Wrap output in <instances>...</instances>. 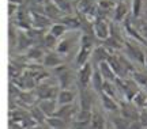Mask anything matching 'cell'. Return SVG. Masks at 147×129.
<instances>
[{"label":"cell","mask_w":147,"mask_h":129,"mask_svg":"<svg viewBox=\"0 0 147 129\" xmlns=\"http://www.w3.org/2000/svg\"><path fill=\"white\" fill-rule=\"evenodd\" d=\"M110 53L108 52V48L105 45H102V46H95L93 49V53H91V57H93V62L94 64H100L102 61H106L108 58H109Z\"/></svg>","instance_id":"e0dca14e"},{"label":"cell","mask_w":147,"mask_h":129,"mask_svg":"<svg viewBox=\"0 0 147 129\" xmlns=\"http://www.w3.org/2000/svg\"><path fill=\"white\" fill-rule=\"evenodd\" d=\"M129 129H144V126H143L142 122H140V121L138 120V121H131Z\"/></svg>","instance_id":"7bdbcfd3"},{"label":"cell","mask_w":147,"mask_h":129,"mask_svg":"<svg viewBox=\"0 0 147 129\" xmlns=\"http://www.w3.org/2000/svg\"><path fill=\"white\" fill-rule=\"evenodd\" d=\"M97 67L100 68L101 75L104 76V79H105V80H109V82H115L116 79H117V75H116L115 71L112 69V67L109 65V62H108V61L100 62V64H98Z\"/></svg>","instance_id":"d6986e66"},{"label":"cell","mask_w":147,"mask_h":129,"mask_svg":"<svg viewBox=\"0 0 147 129\" xmlns=\"http://www.w3.org/2000/svg\"><path fill=\"white\" fill-rule=\"evenodd\" d=\"M76 114H78V112L74 106V103H68V105H59V109L55 116H57L60 118H63L64 121L69 122L76 117Z\"/></svg>","instance_id":"ba28073f"},{"label":"cell","mask_w":147,"mask_h":129,"mask_svg":"<svg viewBox=\"0 0 147 129\" xmlns=\"http://www.w3.org/2000/svg\"><path fill=\"white\" fill-rule=\"evenodd\" d=\"M93 49H94V48H89V46L80 45L78 53H76V56H75V64H76L79 68L82 67V65H84L86 62H89V58L91 57Z\"/></svg>","instance_id":"5bb4252c"},{"label":"cell","mask_w":147,"mask_h":129,"mask_svg":"<svg viewBox=\"0 0 147 129\" xmlns=\"http://www.w3.org/2000/svg\"><path fill=\"white\" fill-rule=\"evenodd\" d=\"M112 124H113L115 129H129L131 121L128 118H125V117H123L121 114H119V116H115L112 118Z\"/></svg>","instance_id":"f546056e"},{"label":"cell","mask_w":147,"mask_h":129,"mask_svg":"<svg viewBox=\"0 0 147 129\" xmlns=\"http://www.w3.org/2000/svg\"><path fill=\"white\" fill-rule=\"evenodd\" d=\"M104 84H105V79L104 76L101 75V71L100 68L95 65L94 68V72H93V76H91V86L94 88L95 93H102V90H104Z\"/></svg>","instance_id":"ac0fdd59"},{"label":"cell","mask_w":147,"mask_h":129,"mask_svg":"<svg viewBox=\"0 0 147 129\" xmlns=\"http://www.w3.org/2000/svg\"><path fill=\"white\" fill-rule=\"evenodd\" d=\"M144 65L147 67V52H146V58H144Z\"/></svg>","instance_id":"bcb514c9"},{"label":"cell","mask_w":147,"mask_h":129,"mask_svg":"<svg viewBox=\"0 0 147 129\" xmlns=\"http://www.w3.org/2000/svg\"><path fill=\"white\" fill-rule=\"evenodd\" d=\"M72 45H74V38H72V36H71V37H68V38H64L61 41H59L56 52L60 53V54H65V53H68V52L71 50Z\"/></svg>","instance_id":"4316f807"},{"label":"cell","mask_w":147,"mask_h":129,"mask_svg":"<svg viewBox=\"0 0 147 129\" xmlns=\"http://www.w3.org/2000/svg\"><path fill=\"white\" fill-rule=\"evenodd\" d=\"M132 102L136 105L139 109H144L146 108V103H147V94L144 91H139V93L134 97Z\"/></svg>","instance_id":"e575fe53"},{"label":"cell","mask_w":147,"mask_h":129,"mask_svg":"<svg viewBox=\"0 0 147 129\" xmlns=\"http://www.w3.org/2000/svg\"><path fill=\"white\" fill-rule=\"evenodd\" d=\"M29 113H30V116H32L33 118L36 120L38 124H42V122H47V116H45V113L42 112L41 109H40V106L38 105H33L32 108H30V110H29Z\"/></svg>","instance_id":"f1b7e54d"},{"label":"cell","mask_w":147,"mask_h":129,"mask_svg":"<svg viewBox=\"0 0 147 129\" xmlns=\"http://www.w3.org/2000/svg\"><path fill=\"white\" fill-rule=\"evenodd\" d=\"M79 105L80 109L84 110H91L93 108V95L90 93V90H87V87H80V93H79Z\"/></svg>","instance_id":"9a60e30c"},{"label":"cell","mask_w":147,"mask_h":129,"mask_svg":"<svg viewBox=\"0 0 147 129\" xmlns=\"http://www.w3.org/2000/svg\"><path fill=\"white\" fill-rule=\"evenodd\" d=\"M33 40L30 38V36L27 33H19L18 36V42H16V48L19 52H23V50H29L30 48L33 46Z\"/></svg>","instance_id":"ffe728a7"},{"label":"cell","mask_w":147,"mask_h":129,"mask_svg":"<svg viewBox=\"0 0 147 129\" xmlns=\"http://www.w3.org/2000/svg\"><path fill=\"white\" fill-rule=\"evenodd\" d=\"M117 90H119V88L116 87L115 82L105 80V84H104V90H102V93L108 94V95L113 97V98H117Z\"/></svg>","instance_id":"d590c367"},{"label":"cell","mask_w":147,"mask_h":129,"mask_svg":"<svg viewBox=\"0 0 147 129\" xmlns=\"http://www.w3.org/2000/svg\"><path fill=\"white\" fill-rule=\"evenodd\" d=\"M91 117H93V112L91 110H84V109H80L76 114L75 120L76 121H91Z\"/></svg>","instance_id":"f35d334b"},{"label":"cell","mask_w":147,"mask_h":129,"mask_svg":"<svg viewBox=\"0 0 147 129\" xmlns=\"http://www.w3.org/2000/svg\"><path fill=\"white\" fill-rule=\"evenodd\" d=\"M60 22L67 26V27H68V30H76V29H79V27H80V25H82L78 18L71 16V15H64L63 18L60 19Z\"/></svg>","instance_id":"4dcf8cb0"},{"label":"cell","mask_w":147,"mask_h":129,"mask_svg":"<svg viewBox=\"0 0 147 129\" xmlns=\"http://www.w3.org/2000/svg\"><path fill=\"white\" fill-rule=\"evenodd\" d=\"M106 61L109 62V65L112 67V69L115 71V73L117 75V77H127L129 73L127 71L124 65H123V62L120 60V56H116V54H110L109 58L106 60Z\"/></svg>","instance_id":"9c48e42d"},{"label":"cell","mask_w":147,"mask_h":129,"mask_svg":"<svg viewBox=\"0 0 147 129\" xmlns=\"http://www.w3.org/2000/svg\"><path fill=\"white\" fill-rule=\"evenodd\" d=\"M119 113H120L123 117L128 118L129 121H138V120H139V116H140V109L138 108L132 101L125 99L124 102L120 103V112H119Z\"/></svg>","instance_id":"7a4b0ae2"},{"label":"cell","mask_w":147,"mask_h":129,"mask_svg":"<svg viewBox=\"0 0 147 129\" xmlns=\"http://www.w3.org/2000/svg\"><path fill=\"white\" fill-rule=\"evenodd\" d=\"M91 126L93 129H106V120L98 112H93V117H91Z\"/></svg>","instance_id":"484cf974"},{"label":"cell","mask_w":147,"mask_h":129,"mask_svg":"<svg viewBox=\"0 0 147 129\" xmlns=\"http://www.w3.org/2000/svg\"><path fill=\"white\" fill-rule=\"evenodd\" d=\"M11 82L15 83L22 91H32L33 88H36L37 80L30 75V73H27L26 71H25L22 76H19L18 79H15V80H11Z\"/></svg>","instance_id":"8992f818"},{"label":"cell","mask_w":147,"mask_h":129,"mask_svg":"<svg viewBox=\"0 0 147 129\" xmlns=\"http://www.w3.org/2000/svg\"><path fill=\"white\" fill-rule=\"evenodd\" d=\"M56 5H57L60 11L63 12L64 15H69L72 12V4H71V0H53Z\"/></svg>","instance_id":"d6a6232c"},{"label":"cell","mask_w":147,"mask_h":129,"mask_svg":"<svg viewBox=\"0 0 147 129\" xmlns=\"http://www.w3.org/2000/svg\"><path fill=\"white\" fill-rule=\"evenodd\" d=\"M42 42H44V46L48 49H56L59 45V38L53 36L52 33H47L42 37Z\"/></svg>","instance_id":"1f68e13d"},{"label":"cell","mask_w":147,"mask_h":129,"mask_svg":"<svg viewBox=\"0 0 147 129\" xmlns=\"http://www.w3.org/2000/svg\"><path fill=\"white\" fill-rule=\"evenodd\" d=\"M25 64H21V62H18L14 60V62L11 61L10 65H8V75H10L11 80H15V79H18L19 76H22L23 75V72H25V67H23Z\"/></svg>","instance_id":"44dd1931"},{"label":"cell","mask_w":147,"mask_h":129,"mask_svg":"<svg viewBox=\"0 0 147 129\" xmlns=\"http://www.w3.org/2000/svg\"><path fill=\"white\" fill-rule=\"evenodd\" d=\"M124 48H125V53L131 57L134 61L139 62V64H144L146 53L138 46L135 42H125V44H124Z\"/></svg>","instance_id":"277c9868"},{"label":"cell","mask_w":147,"mask_h":129,"mask_svg":"<svg viewBox=\"0 0 147 129\" xmlns=\"http://www.w3.org/2000/svg\"><path fill=\"white\" fill-rule=\"evenodd\" d=\"M72 129H93L90 121H74Z\"/></svg>","instance_id":"60d3db41"},{"label":"cell","mask_w":147,"mask_h":129,"mask_svg":"<svg viewBox=\"0 0 147 129\" xmlns=\"http://www.w3.org/2000/svg\"><path fill=\"white\" fill-rule=\"evenodd\" d=\"M34 1H36V3H40V4H47L49 0H34Z\"/></svg>","instance_id":"f6af8a7d"},{"label":"cell","mask_w":147,"mask_h":129,"mask_svg":"<svg viewBox=\"0 0 147 129\" xmlns=\"http://www.w3.org/2000/svg\"><path fill=\"white\" fill-rule=\"evenodd\" d=\"M101 102H102V106L105 110L110 112V113H117V112H120V103L116 101V98L113 97H110L108 94L105 93H101Z\"/></svg>","instance_id":"7c38bea8"},{"label":"cell","mask_w":147,"mask_h":129,"mask_svg":"<svg viewBox=\"0 0 147 129\" xmlns=\"http://www.w3.org/2000/svg\"><path fill=\"white\" fill-rule=\"evenodd\" d=\"M18 36L19 33H16V29L12 27V25H10V29H8V42H10V50H12V46H16V42H18Z\"/></svg>","instance_id":"74e56055"},{"label":"cell","mask_w":147,"mask_h":129,"mask_svg":"<svg viewBox=\"0 0 147 129\" xmlns=\"http://www.w3.org/2000/svg\"><path fill=\"white\" fill-rule=\"evenodd\" d=\"M36 94H33L32 91H22L21 97H19V102L25 103V105H30V106H33L34 103H36Z\"/></svg>","instance_id":"836d02e7"},{"label":"cell","mask_w":147,"mask_h":129,"mask_svg":"<svg viewBox=\"0 0 147 129\" xmlns=\"http://www.w3.org/2000/svg\"><path fill=\"white\" fill-rule=\"evenodd\" d=\"M127 14H128V8L127 5L123 3V1H119L117 4L115 5V15H113V21L116 23H120L127 18Z\"/></svg>","instance_id":"7402d4cb"},{"label":"cell","mask_w":147,"mask_h":129,"mask_svg":"<svg viewBox=\"0 0 147 129\" xmlns=\"http://www.w3.org/2000/svg\"><path fill=\"white\" fill-rule=\"evenodd\" d=\"M55 72L57 73V80H59V86L61 88H68L69 84H71V80H72V76H71V71L65 65H59V67L55 68Z\"/></svg>","instance_id":"52a82bcc"},{"label":"cell","mask_w":147,"mask_h":129,"mask_svg":"<svg viewBox=\"0 0 147 129\" xmlns=\"http://www.w3.org/2000/svg\"><path fill=\"white\" fill-rule=\"evenodd\" d=\"M93 31H94L95 37L98 40L105 41L110 37V26L108 25V22L104 18H97L95 22H93Z\"/></svg>","instance_id":"3957f363"},{"label":"cell","mask_w":147,"mask_h":129,"mask_svg":"<svg viewBox=\"0 0 147 129\" xmlns=\"http://www.w3.org/2000/svg\"><path fill=\"white\" fill-rule=\"evenodd\" d=\"M44 14H45L51 21H52V19H59V21H60V19L63 18V16H61L63 12L60 11V8L56 5V3H55L53 0L52 1L49 0L47 4H44Z\"/></svg>","instance_id":"2e32d148"},{"label":"cell","mask_w":147,"mask_h":129,"mask_svg":"<svg viewBox=\"0 0 147 129\" xmlns=\"http://www.w3.org/2000/svg\"><path fill=\"white\" fill-rule=\"evenodd\" d=\"M131 75H132V79H134L139 86H143V87H144L147 84V73L140 72V71H134Z\"/></svg>","instance_id":"8d00e7d4"},{"label":"cell","mask_w":147,"mask_h":129,"mask_svg":"<svg viewBox=\"0 0 147 129\" xmlns=\"http://www.w3.org/2000/svg\"><path fill=\"white\" fill-rule=\"evenodd\" d=\"M30 129H52V128H51L47 122H42V124H38V122H37V124L34 125V126H32Z\"/></svg>","instance_id":"ee69618b"},{"label":"cell","mask_w":147,"mask_h":129,"mask_svg":"<svg viewBox=\"0 0 147 129\" xmlns=\"http://www.w3.org/2000/svg\"><path fill=\"white\" fill-rule=\"evenodd\" d=\"M74 99H75L74 91L68 90V88H61V90H60L59 97H57L59 105H68V103H72Z\"/></svg>","instance_id":"cb8c5ba5"},{"label":"cell","mask_w":147,"mask_h":129,"mask_svg":"<svg viewBox=\"0 0 147 129\" xmlns=\"http://www.w3.org/2000/svg\"><path fill=\"white\" fill-rule=\"evenodd\" d=\"M47 124L49 125L52 129H67V126H68V122H67V121H64L63 118L57 117V116L48 117Z\"/></svg>","instance_id":"d4e9b609"},{"label":"cell","mask_w":147,"mask_h":129,"mask_svg":"<svg viewBox=\"0 0 147 129\" xmlns=\"http://www.w3.org/2000/svg\"><path fill=\"white\" fill-rule=\"evenodd\" d=\"M67 30H68V27L64 25V23H61L60 21L56 22V23H53V25L49 27V33H52L53 36L57 37L59 40L67 33Z\"/></svg>","instance_id":"83f0119b"},{"label":"cell","mask_w":147,"mask_h":129,"mask_svg":"<svg viewBox=\"0 0 147 129\" xmlns=\"http://www.w3.org/2000/svg\"><path fill=\"white\" fill-rule=\"evenodd\" d=\"M144 88H146V91H147V84H146V86H144Z\"/></svg>","instance_id":"7dc6e473"},{"label":"cell","mask_w":147,"mask_h":129,"mask_svg":"<svg viewBox=\"0 0 147 129\" xmlns=\"http://www.w3.org/2000/svg\"><path fill=\"white\" fill-rule=\"evenodd\" d=\"M94 72V68H93V62H86L84 65L79 68L78 71V80L80 83L82 87H87L89 83H91V76Z\"/></svg>","instance_id":"5b68a950"},{"label":"cell","mask_w":147,"mask_h":129,"mask_svg":"<svg viewBox=\"0 0 147 129\" xmlns=\"http://www.w3.org/2000/svg\"><path fill=\"white\" fill-rule=\"evenodd\" d=\"M38 106L47 117H52L57 112L59 102L57 99H42V101H38Z\"/></svg>","instance_id":"30bf717a"},{"label":"cell","mask_w":147,"mask_h":129,"mask_svg":"<svg viewBox=\"0 0 147 129\" xmlns=\"http://www.w3.org/2000/svg\"><path fill=\"white\" fill-rule=\"evenodd\" d=\"M139 121L142 122V125L147 129V109H140V116H139Z\"/></svg>","instance_id":"b9f144b4"},{"label":"cell","mask_w":147,"mask_h":129,"mask_svg":"<svg viewBox=\"0 0 147 129\" xmlns=\"http://www.w3.org/2000/svg\"><path fill=\"white\" fill-rule=\"evenodd\" d=\"M63 64V58L60 56V53L57 52H49L45 54L44 57V60H42V65L45 68H55L59 67V65H61Z\"/></svg>","instance_id":"8fae6325"},{"label":"cell","mask_w":147,"mask_h":129,"mask_svg":"<svg viewBox=\"0 0 147 129\" xmlns=\"http://www.w3.org/2000/svg\"><path fill=\"white\" fill-rule=\"evenodd\" d=\"M106 129H112V128H108V126H106ZM113 129H115V128H113Z\"/></svg>","instance_id":"c3c4849f"},{"label":"cell","mask_w":147,"mask_h":129,"mask_svg":"<svg viewBox=\"0 0 147 129\" xmlns=\"http://www.w3.org/2000/svg\"><path fill=\"white\" fill-rule=\"evenodd\" d=\"M146 109H147V103H146Z\"/></svg>","instance_id":"681fc988"},{"label":"cell","mask_w":147,"mask_h":129,"mask_svg":"<svg viewBox=\"0 0 147 129\" xmlns=\"http://www.w3.org/2000/svg\"><path fill=\"white\" fill-rule=\"evenodd\" d=\"M32 26L36 27V29H47V27H51V19L48 18L45 14H40V12H32Z\"/></svg>","instance_id":"4fadbf2b"},{"label":"cell","mask_w":147,"mask_h":129,"mask_svg":"<svg viewBox=\"0 0 147 129\" xmlns=\"http://www.w3.org/2000/svg\"><path fill=\"white\" fill-rule=\"evenodd\" d=\"M44 57H45V54H44V52L40 46H32L29 50H26V58L33 62L42 61Z\"/></svg>","instance_id":"603a6c76"},{"label":"cell","mask_w":147,"mask_h":129,"mask_svg":"<svg viewBox=\"0 0 147 129\" xmlns=\"http://www.w3.org/2000/svg\"><path fill=\"white\" fill-rule=\"evenodd\" d=\"M142 10V0H132V15L134 18H138L140 15Z\"/></svg>","instance_id":"ab89813d"},{"label":"cell","mask_w":147,"mask_h":129,"mask_svg":"<svg viewBox=\"0 0 147 129\" xmlns=\"http://www.w3.org/2000/svg\"><path fill=\"white\" fill-rule=\"evenodd\" d=\"M60 88L57 87V84H49L47 82L38 83V86L36 87V95L38 101L42 99H57Z\"/></svg>","instance_id":"6da1fadb"}]
</instances>
